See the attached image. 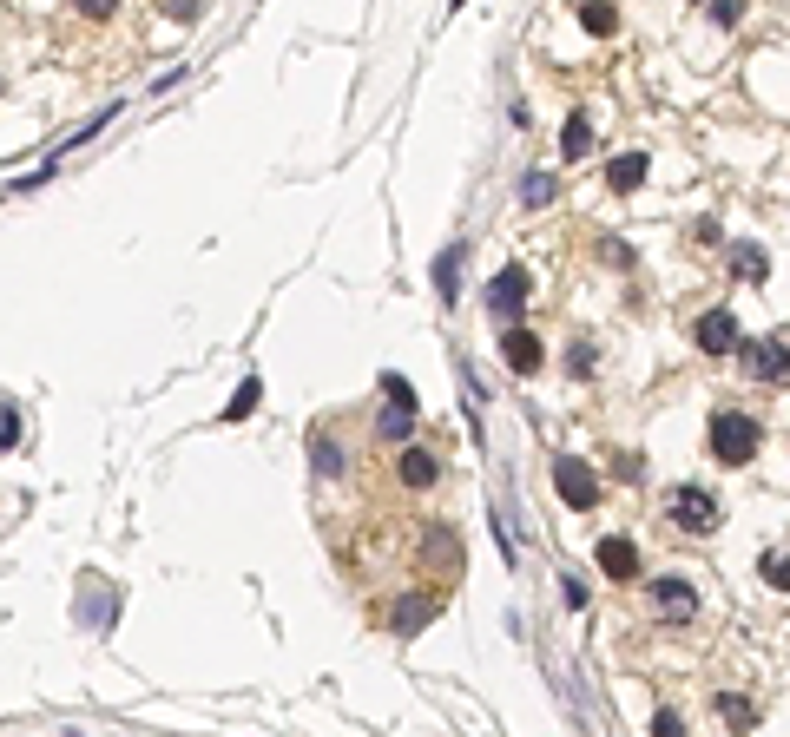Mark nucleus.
I'll list each match as a JSON object with an SVG mask.
<instances>
[{
  "label": "nucleus",
  "mask_w": 790,
  "mask_h": 737,
  "mask_svg": "<svg viewBox=\"0 0 790 737\" xmlns=\"http://www.w3.org/2000/svg\"><path fill=\"white\" fill-rule=\"evenodd\" d=\"M731 270H738L744 283H758L771 264H764V251H758V244H738V251H731Z\"/></svg>",
  "instance_id": "obj_16"
},
{
  "label": "nucleus",
  "mask_w": 790,
  "mask_h": 737,
  "mask_svg": "<svg viewBox=\"0 0 790 737\" xmlns=\"http://www.w3.org/2000/svg\"><path fill=\"white\" fill-rule=\"evenodd\" d=\"M764 580H771L777 593H790V553H764Z\"/></svg>",
  "instance_id": "obj_20"
},
{
  "label": "nucleus",
  "mask_w": 790,
  "mask_h": 737,
  "mask_svg": "<svg viewBox=\"0 0 790 737\" xmlns=\"http://www.w3.org/2000/svg\"><path fill=\"white\" fill-rule=\"evenodd\" d=\"M165 14H178V20H191V14H198V0H165Z\"/></svg>",
  "instance_id": "obj_23"
},
{
  "label": "nucleus",
  "mask_w": 790,
  "mask_h": 737,
  "mask_svg": "<svg viewBox=\"0 0 790 737\" xmlns=\"http://www.w3.org/2000/svg\"><path fill=\"white\" fill-rule=\"evenodd\" d=\"M435 290L455 303V290H461V244H448V251L435 257Z\"/></svg>",
  "instance_id": "obj_13"
},
{
  "label": "nucleus",
  "mask_w": 790,
  "mask_h": 737,
  "mask_svg": "<svg viewBox=\"0 0 790 737\" xmlns=\"http://www.w3.org/2000/svg\"><path fill=\"white\" fill-rule=\"evenodd\" d=\"M428 612H435V599H402V606H395V632H402V639H409V632L422 626Z\"/></svg>",
  "instance_id": "obj_17"
},
{
  "label": "nucleus",
  "mask_w": 790,
  "mask_h": 737,
  "mask_svg": "<svg viewBox=\"0 0 790 737\" xmlns=\"http://www.w3.org/2000/svg\"><path fill=\"white\" fill-rule=\"evenodd\" d=\"M553 487H560V501H567V507H580V514H586L593 501H600V481H593V468H586V461H573V455H560V461H553Z\"/></svg>",
  "instance_id": "obj_4"
},
{
  "label": "nucleus",
  "mask_w": 790,
  "mask_h": 737,
  "mask_svg": "<svg viewBox=\"0 0 790 737\" xmlns=\"http://www.w3.org/2000/svg\"><path fill=\"white\" fill-rule=\"evenodd\" d=\"M738 356L758 382H790V343H738Z\"/></svg>",
  "instance_id": "obj_6"
},
{
  "label": "nucleus",
  "mask_w": 790,
  "mask_h": 737,
  "mask_svg": "<svg viewBox=\"0 0 790 737\" xmlns=\"http://www.w3.org/2000/svg\"><path fill=\"white\" fill-rule=\"evenodd\" d=\"M257 395H264V382L251 376V382H244V389L231 395V408H224V422H244V415H251V408H257Z\"/></svg>",
  "instance_id": "obj_19"
},
{
  "label": "nucleus",
  "mask_w": 790,
  "mask_h": 737,
  "mask_svg": "<svg viewBox=\"0 0 790 737\" xmlns=\"http://www.w3.org/2000/svg\"><path fill=\"white\" fill-rule=\"evenodd\" d=\"M665 520H672V527H679V534H711V527H718V501H711V487H672V494H665Z\"/></svg>",
  "instance_id": "obj_2"
},
{
  "label": "nucleus",
  "mask_w": 790,
  "mask_h": 737,
  "mask_svg": "<svg viewBox=\"0 0 790 737\" xmlns=\"http://www.w3.org/2000/svg\"><path fill=\"white\" fill-rule=\"evenodd\" d=\"M652 606H659L665 619H692V612H698V593L685 580H659V586H652Z\"/></svg>",
  "instance_id": "obj_10"
},
{
  "label": "nucleus",
  "mask_w": 790,
  "mask_h": 737,
  "mask_svg": "<svg viewBox=\"0 0 790 737\" xmlns=\"http://www.w3.org/2000/svg\"><path fill=\"white\" fill-rule=\"evenodd\" d=\"M0 422H7V428H0V441H7V448H14V441H20V408L7 402V415H0Z\"/></svg>",
  "instance_id": "obj_22"
},
{
  "label": "nucleus",
  "mask_w": 790,
  "mask_h": 737,
  "mask_svg": "<svg viewBox=\"0 0 790 737\" xmlns=\"http://www.w3.org/2000/svg\"><path fill=\"white\" fill-rule=\"evenodd\" d=\"M698 349H705V356L738 349V316H731V310H705V316H698Z\"/></svg>",
  "instance_id": "obj_8"
},
{
  "label": "nucleus",
  "mask_w": 790,
  "mask_h": 737,
  "mask_svg": "<svg viewBox=\"0 0 790 737\" xmlns=\"http://www.w3.org/2000/svg\"><path fill=\"white\" fill-rule=\"evenodd\" d=\"M646 172H652V165H646V152H619L613 165H606V185H613L619 198H626V191H639V185H646Z\"/></svg>",
  "instance_id": "obj_11"
},
{
  "label": "nucleus",
  "mask_w": 790,
  "mask_h": 737,
  "mask_svg": "<svg viewBox=\"0 0 790 737\" xmlns=\"http://www.w3.org/2000/svg\"><path fill=\"white\" fill-rule=\"evenodd\" d=\"M435 474H442V468H435V455H428V448H409V455H402V481H409V487H428Z\"/></svg>",
  "instance_id": "obj_15"
},
{
  "label": "nucleus",
  "mask_w": 790,
  "mask_h": 737,
  "mask_svg": "<svg viewBox=\"0 0 790 737\" xmlns=\"http://www.w3.org/2000/svg\"><path fill=\"white\" fill-rule=\"evenodd\" d=\"M586 152H593V119H586V112H573L567 132H560V158H586Z\"/></svg>",
  "instance_id": "obj_12"
},
{
  "label": "nucleus",
  "mask_w": 790,
  "mask_h": 737,
  "mask_svg": "<svg viewBox=\"0 0 790 737\" xmlns=\"http://www.w3.org/2000/svg\"><path fill=\"white\" fill-rule=\"evenodd\" d=\"M382 441H409V428H415V389L402 376H382Z\"/></svg>",
  "instance_id": "obj_3"
},
{
  "label": "nucleus",
  "mask_w": 790,
  "mask_h": 737,
  "mask_svg": "<svg viewBox=\"0 0 790 737\" xmlns=\"http://www.w3.org/2000/svg\"><path fill=\"white\" fill-rule=\"evenodd\" d=\"M521 198H527V204H547V198H553V178H547V172H534V178L521 185Z\"/></svg>",
  "instance_id": "obj_21"
},
{
  "label": "nucleus",
  "mask_w": 790,
  "mask_h": 737,
  "mask_svg": "<svg viewBox=\"0 0 790 737\" xmlns=\"http://www.w3.org/2000/svg\"><path fill=\"white\" fill-rule=\"evenodd\" d=\"M764 428L751 422V415H738V408H725V415H711V455L725 461V468H744V461L758 455Z\"/></svg>",
  "instance_id": "obj_1"
},
{
  "label": "nucleus",
  "mask_w": 790,
  "mask_h": 737,
  "mask_svg": "<svg viewBox=\"0 0 790 737\" xmlns=\"http://www.w3.org/2000/svg\"><path fill=\"white\" fill-rule=\"evenodd\" d=\"M501 356H507V369H514V376H540L547 349H540V336H534V330L507 323V330H501Z\"/></svg>",
  "instance_id": "obj_5"
},
{
  "label": "nucleus",
  "mask_w": 790,
  "mask_h": 737,
  "mask_svg": "<svg viewBox=\"0 0 790 737\" xmlns=\"http://www.w3.org/2000/svg\"><path fill=\"white\" fill-rule=\"evenodd\" d=\"M593 560H600L606 580H639V547H632V540H600Z\"/></svg>",
  "instance_id": "obj_9"
},
{
  "label": "nucleus",
  "mask_w": 790,
  "mask_h": 737,
  "mask_svg": "<svg viewBox=\"0 0 790 737\" xmlns=\"http://www.w3.org/2000/svg\"><path fill=\"white\" fill-rule=\"evenodd\" d=\"M73 7H79V14H93V20H99V14H112V0H73Z\"/></svg>",
  "instance_id": "obj_24"
},
{
  "label": "nucleus",
  "mask_w": 790,
  "mask_h": 737,
  "mask_svg": "<svg viewBox=\"0 0 790 737\" xmlns=\"http://www.w3.org/2000/svg\"><path fill=\"white\" fill-rule=\"evenodd\" d=\"M316 474H323V481H336V474H343V448H336L330 435H316Z\"/></svg>",
  "instance_id": "obj_18"
},
{
  "label": "nucleus",
  "mask_w": 790,
  "mask_h": 737,
  "mask_svg": "<svg viewBox=\"0 0 790 737\" xmlns=\"http://www.w3.org/2000/svg\"><path fill=\"white\" fill-rule=\"evenodd\" d=\"M521 303H527V270L507 264L501 277L488 283V310H494V316H521Z\"/></svg>",
  "instance_id": "obj_7"
},
{
  "label": "nucleus",
  "mask_w": 790,
  "mask_h": 737,
  "mask_svg": "<svg viewBox=\"0 0 790 737\" xmlns=\"http://www.w3.org/2000/svg\"><path fill=\"white\" fill-rule=\"evenodd\" d=\"M455 7H461V0H448V14H455Z\"/></svg>",
  "instance_id": "obj_25"
},
{
  "label": "nucleus",
  "mask_w": 790,
  "mask_h": 737,
  "mask_svg": "<svg viewBox=\"0 0 790 737\" xmlns=\"http://www.w3.org/2000/svg\"><path fill=\"white\" fill-rule=\"evenodd\" d=\"M580 27H586V33H600V40H606V33L619 27V7H613V0H586V7H580Z\"/></svg>",
  "instance_id": "obj_14"
}]
</instances>
